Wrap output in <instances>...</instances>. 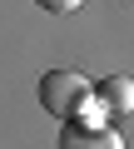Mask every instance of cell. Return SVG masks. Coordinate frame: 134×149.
<instances>
[{"label": "cell", "mask_w": 134, "mask_h": 149, "mask_svg": "<svg viewBox=\"0 0 134 149\" xmlns=\"http://www.w3.org/2000/svg\"><path fill=\"white\" fill-rule=\"evenodd\" d=\"M94 104V85L85 80L80 70H50L40 74V109L55 119H75L80 109Z\"/></svg>", "instance_id": "6da1fadb"}, {"label": "cell", "mask_w": 134, "mask_h": 149, "mask_svg": "<svg viewBox=\"0 0 134 149\" xmlns=\"http://www.w3.org/2000/svg\"><path fill=\"white\" fill-rule=\"evenodd\" d=\"M80 5H85V0H40V10H50V15H70Z\"/></svg>", "instance_id": "277c9868"}, {"label": "cell", "mask_w": 134, "mask_h": 149, "mask_svg": "<svg viewBox=\"0 0 134 149\" xmlns=\"http://www.w3.org/2000/svg\"><path fill=\"white\" fill-rule=\"evenodd\" d=\"M94 104H99V114H109V119L134 114V80H129V74H109L104 85H94Z\"/></svg>", "instance_id": "7a4b0ae2"}, {"label": "cell", "mask_w": 134, "mask_h": 149, "mask_svg": "<svg viewBox=\"0 0 134 149\" xmlns=\"http://www.w3.org/2000/svg\"><path fill=\"white\" fill-rule=\"evenodd\" d=\"M60 149H124V134L109 124H75L60 134Z\"/></svg>", "instance_id": "3957f363"}]
</instances>
